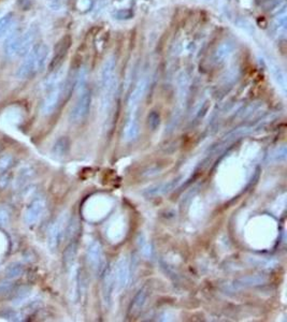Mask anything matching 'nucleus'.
<instances>
[{
    "instance_id": "1",
    "label": "nucleus",
    "mask_w": 287,
    "mask_h": 322,
    "mask_svg": "<svg viewBox=\"0 0 287 322\" xmlns=\"http://www.w3.org/2000/svg\"><path fill=\"white\" fill-rule=\"evenodd\" d=\"M50 54V50L47 44L35 45L29 52L24 56V60L22 61L20 67L16 70L15 76L19 80H27L37 73L43 70L44 66Z\"/></svg>"
},
{
    "instance_id": "2",
    "label": "nucleus",
    "mask_w": 287,
    "mask_h": 322,
    "mask_svg": "<svg viewBox=\"0 0 287 322\" xmlns=\"http://www.w3.org/2000/svg\"><path fill=\"white\" fill-rule=\"evenodd\" d=\"M37 28L30 27L27 30L13 32L4 43V54L10 58L24 57L35 47L37 39Z\"/></svg>"
},
{
    "instance_id": "3",
    "label": "nucleus",
    "mask_w": 287,
    "mask_h": 322,
    "mask_svg": "<svg viewBox=\"0 0 287 322\" xmlns=\"http://www.w3.org/2000/svg\"><path fill=\"white\" fill-rule=\"evenodd\" d=\"M77 90L78 98L69 114V120L72 124H81L85 121V118L89 114V111H91L92 104L91 90L86 87V85L78 87Z\"/></svg>"
},
{
    "instance_id": "4",
    "label": "nucleus",
    "mask_w": 287,
    "mask_h": 322,
    "mask_svg": "<svg viewBox=\"0 0 287 322\" xmlns=\"http://www.w3.org/2000/svg\"><path fill=\"white\" fill-rule=\"evenodd\" d=\"M68 223L69 222L67 215L61 214L60 216L51 224L48 232V247L52 252L57 250L59 244L61 241H63Z\"/></svg>"
},
{
    "instance_id": "5",
    "label": "nucleus",
    "mask_w": 287,
    "mask_h": 322,
    "mask_svg": "<svg viewBox=\"0 0 287 322\" xmlns=\"http://www.w3.org/2000/svg\"><path fill=\"white\" fill-rule=\"evenodd\" d=\"M66 89H67V83L65 81L64 83H61L59 85L51 88L50 90H48V92H46L47 95L46 97H44L40 107V112L43 116L52 115L56 111V109H57L60 103L61 98H63V96L66 92Z\"/></svg>"
},
{
    "instance_id": "6",
    "label": "nucleus",
    "mask_w": 287,
    "mask_h": 322,
    "mask_svg": "<svg viewBox=\"0 0 287 322\" xmlns=\"http://www.w3.org/2000/svg\"><path fill=\"white\" fill-rule=\"evenodd\" d=\"M131 278V262L129 258L123 257L114 267L115 290L121 293L128 287Z\"/></svg>"
},
{
    "instance_id": "7",
    "label": "nucleus",
    "mask_w": 287,
    "mask_h": 322,
    "mask_svg": "<svg viewBox=\"0 0 287 322\" xmlns=\"http://www.w3.org/2000/svg\"><path fill=\"white\" fill-rule=\"evenodd\" d=\"M86 259L89 267L96 274L101 275L105 269L104 253L100 243L93 241L88 244L86 249Z\"/></svg>"
},
{
    "instance_id": "8",
    "label": "nucleus",
    "mask_w": 287,
    "mask_h": 322,
    "mask_svg": "<svg viewBox=\"0 0 287 322\" xmlns=\"http://www.w3.org/2000/svg\"><path fill=\"white\" fill-rule=\"evenodd\" d=\"M146 88H148V81H146L145 78H143V80L139 81L136 87L133 88L131 94L129 95L127 100V112H128L127 118L138 117L137 115L138 106L140 102H141L143 96L146 92Z\"/></svg>"
},
{
    "instance_id": "9",
    "label": "nucleus",
    "mask_w": 287,
    "mask_h": 322,
    "mask_svg": "<svg viewBox=\"0 0 287 322\" xmlns=\"http://www.w3.org/2000/svg\"><path fill=\"white\" fill-rule=\"evenodd\" d=\"M47 202L43 198L39 197L33 199L29 205L27 206L25 212V223L28 225L37 224L43 217V214L46 212Z\"/></svg>"
},
{
    "instance_id": "10",
    "label": "nucleus",
    "mask_w": 287,
    "mask_h": 322,
    "mask_svg": "<svg viewBox=\"0 0 287 322\" xmlns=\"http://www.w3.org/2000/svg\"><path fill=\"white\" fill-rule=\"evenodd\" d=\"M103 280V301L105 306H110L115 292V280H114V267H109L104 271Z\"/></svg>"
},
{
    "instance_id": "11",
    "label": "nucleus",
    "mask_w": 287,
    "mask_h": 322,
    "mask_svg": "<svg viewBox=\"0 0 287 322\" xmlns=\"http://www.w3.org/2000/svg\"><path fill=\"white\" fill-rule=\"evenodd\" d=\"M139 135V122L138 118H126L124 126L123 139L125 142H132Z\"/></svg>"
},
{
    "instance_id": "12",
    "label": "nucleus",
    "mask_w": 287,
    "mask_h": 322,
    "mask_svg": "<svg viewBox=\"0 0 287 322\" xmlns=\"http://www.w3.org/2000/svg\"><path fill=\"white\" fill-rule=\"evenodd\" d=\"M70 43H71V39L70 37H65L61 39V40L58 42L57 47L55 49V55H54V59L52 61V67H58L59 64L63 61L64 57L66 56L67 52L70 48Z\"/></svg>"
},
{
    "instance_id": "13",
    "label": "nucleus",
    "mask_w": 287,
    "mask_h": 322,
    "mask_svg": "<svg viewBox=\"0 0 287 322\" xmlns=\"http://www.w3.org/2000/svg\"><path fill=\"white\" fill-rule=\"evenodd\" d=\"M33 176V170L30 166H23L22 167L14 180V187L15 189H22L27 186L28 182L32 178Z\"/></svg>"
},
{
    "instance_id": "14",
    "label": "nucleus",
    "mask_w": 287,
    "mask_h": 322,
    "mask_svg": "<svg viewBox=\"0 0 287 322\" xmlns=\"http://www.w3.org/2000/svg\"><path fill=\"white\" fill-rule=\"evenodd\" d=\"M235 49V45L233 42L230 41H225L223 42L219 47L217 48L216 52L214 54V61L217 64H221L223 61L226 60L230 55L233 54Z\"/></svg>"
},
{
    "instance_id": "15",
    "label": "nucleus",
    "mask_w": 287,
    "mask_h": 322,
    "mask_svg": "<svg viewBox=\"0 0 287 322\" xmlns=\"http://www.w3.org/2000/svg\"><path fill=\"white\" fill-rule=\"evenodd\" d=\"M31 300V289L29 287H22L21 289L16 291L15 296L12 300V305L14 307L19 308L24 306Z\"/></svg>"
},
{
    "instance_id": "16",
    "label": "nucleus",
    "mask_w": 287,
    "mask_h": 322,
    "mask_svg": "<svg viewBox=\"0 0 287 322\" xmlns=\"http://www.w3.org/2000/svg\"><path fill=\"white\" fill-rule=\"evenodd\" d=\"M77 251H78V244L77 242L73 240L69 243V245L67 246L66 250L64 252V264L67 270H71L73 268V264L76 261L77 257Z\"/></svg>"
},
{
    "instance_id": "17",
    "label": "nucleus",
    "mask_w": 287,
    "mask_h": 322,
    "mask_svg": "<svg viewBox=\"0 0 287 322\" xmlns=\"http://www.w3.org/2000/svg\"><path fill=\"white\" fill-rule=\"evenodd\" d=\"M146 297H148V292H146V290L145 289L140 290L131 302L130 307H129V314L131 316L138 315L140 313V310H141L144 306Z\"/></svg>"
},
{
    "instance_id": "18",
    "label": "nucleus",
    "mask_w": 287,
    "mask_h": 322,
    "mask_svg": "<svg viewBox=\"0 0 287 322\" xmlns=\"http://www.w3.org/2000/svg\"><path fill=\"white\" fill-rule=\"evenodd\" d=\"M69 150V141L67 138H59L54 143L52 148V154L56 158H64Z\"/></svg>"
},
{
    "instance_id": "19",
    "label": "nucleus",
    "mask_w": 287,
    "mask_h": 322,
    "mask_svg": "<svg viewBox=\"0 0 287 322\" xmlns=\"http://www.w3.org/2000/svg\"><path fill=\"white\" fill-rule=\"evenodd\" d=\"M15 24L14 15L12 13H7L0 18V39L7 36L8 32H11Z\"/></svg>"
},
{
    "instance_id": "20",
    "label": "nucleus",
    "mask_w": 287,
    "mask_h": 322,
    "mask_svg": "<svg viewBox=\"0 0 287 322\" xmlns=\"http://www.w3.org/2000/svg\"><path fill=\"white\" fill-rule=\"evenodd\" d=\"M24 272V268L23 265L18 262H13L11 263L9 267H7L4 271V275L5 278L10 279V280H14L16 278L21 277V275Z\"/></svg>"
},
{
    "instance_id": "21",
    "label": "nucleus",
    "mask_w": 287,
    "mask_h": 322,
    "mask_svg": "<svg viewBox=\"0 0 287 322\" xmlns=\"http://www.w3.org/2000/svg\"><path fill=\"white\" fill-rule=\"evenodd\" d=\"M0 318L7 321H22L24 320V315L18 309H5L0 313Z\"/></svg>"
},
{
    "instance_id": "22",
    "label": "nucleus",
    "mask_w": 287,
    "mask_h": 322,
    "mask_svg": "<svg viewBox=\"0 0 287 322\" xmlns=\"http://www.w3.org/2000/svg\"><path fill=\"white\" fill-rule=\"evenodd\" d=\"M14 159L12 155L10 154H4L3 156L0 157V173L8 172L9 169L13 166Z\"/></svg>"
},
{
    "instance_id": "23",
    "label": "nucleus",
    "mask_w": 287,
    "mask_h": 322,
    "mask_svg": "<svg viewBox=\"0 0 287 322\" xmlns=\"http://www.w3.org/2000/svg\"><path fill=\"white\" fill-rule=\"evenodd\" d=\"M14 289V284L12 280L5 278L4 280L0 281V297L9 296Z\"/></svg>"
},
{
    "instance_id": "24",
    "label": "nucleus",
    "mask_w": 287,
    "mask_h": 322,
    "mask_svg": "<svg viewBox=\"0 0 287 322\" xmlns=\"http://www.w3.org/2000/svg\"><path fill=\"white\" fill-rule=\"evenodd\" d=\"M11 220V211L10 208L0 205V227H5Z\"/></svg>"
},
{
    "instance_id": "25",
    "label": "nucleus",
    "mask_w": 287,
    "mask_h": 322,
    "mask_svg": "<svg viewBox=\"0 0 287 322\" xmlns=\"http://www.w3.org/2000/svg\"><path fill=\"white\" fill-rule=\"evenodd\" d=\"M149 126L152 128V130H155L157 127L159 126V115L158 113L152 112L149 115Z\"/></svg>"
},
{
    "instance_id": "26",
    "label": "nucleus",
    "mask_w": 287,
    "mask_h": 322,
    "mask_svg": "<svg viewBox=\"0 0 287 322\" xmlns=\"http://www.w3.org/2000/svg\"><path fill=\"white\" fill-rule=\"evenodd\" d=\"M9 183H10V175L7 172L0 173V190L7 188Z\"/></svg>"
}]
</instances>
